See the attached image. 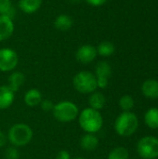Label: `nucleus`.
Masks as SVG:
<instances>
[{"label": "nucleus", "instance_id": "2", "mask_svg": "<svg viewBox=\"0 0 158 159\" xmlns=\"http://www.w3.org/2000/svg\"><path fill=\"white\" fill-rule=\"evenodd\" d=\"M7 142L14 147H23L28 145L34 137L33 129L24 123H16L12 125L7 134Z\"/></svg>", "mask_w": 158, "mask_h": 159}, {"label": "nucleus", "instance_id": "3", "mask_svg": "<svg viewBox=\"0 0 158 159\" xmlns=\"http://www.w3.org/2000/svg\"><path fill=\"white\" fill-rule=\"evenodd\" d=\"M115 132L121 137H129L133 135L139 128V119L137 116L130 112H122L115 119L114 125Z\"/></svg>", "mask_w": 158, "mask_h": 159}, {"label": "nucleus", "instance_id": "5", "mask_svg": "<svg viewBox=\"0 0 158 159\" xmlns=\"http://www.w3.org/2000/svg\"><path fill=\"white\" fill-rule=\"evenodd\" d=\"M74 89L84 95H89L98 89L97 79L94 73L89 71H80L73 78Z\"/></svg>", "mask_w": 158, "mask_h": 159}, {"label": "nucleus", "instance_id": "22", "mask_svg": "<svg viewBox=\"0 0 158 159\" xmlns=\"http://www.w3.org/2000/svg\"><path fill=\"white\" fill-rule=\"evenodd\" d=\"M129 153L127 148L119 146L110 151L107 159H129Z\"/></svg>", "mask_w": 158, "mask_h": 159}, {"label": "nucleus", "instance_id": "17", "mask_svg": "<svg viewBox=\"0 0 158 159\" xmlns=\"http://www.w3.org/2000/svg\"><path fill=\"white\" fill-rule=\"evenodd\" d=\"M43 0H19L20 9L26 14H33L36 12L42 5Z\"/></svg>", "mask_w": 158, "mask_h": 159}, {"label": "nucleus", "instance_id": "27", "mask_svg": "<svg viewBox=\"0 0 158 159\" xmlns=\"http://www.w3.org/2000/svg\"><path fill=\"white\" fill-rule=\"evenodd\" d=\"M85 1L92 7H101L107 2V0H85Z\"/></svg>", "mask_w": 158, "mask_h": 159}, {"label": "nucleus", "instance_id": "11", "mask_svg": "<svg viewBox=\"0 0 158 159\" xmlns=\"http://www.w3.org/2000/svg\"><path fill=\"white\" fill-rule=\"evenodd\" d=\"M14 33V22L13 20L0 15V42L8 39Z\"/></svg>", "mask_w": 158, "mask_h": 159}, {"label": "nucleus", "instance_id": "29", "mask_svg": "<svg viewBox=\"0 0 158 159\" xmlns=\"http://www.w3.org/2000/svg\"><path fill=\"white\" fill-rule=\"evenodd\" d=\"M72 159H86L83 157H72Z\"/></svg>", "mask_w": 158, "mask_h": 159}, {"label": "nucleus", "instance_id": "25", "mask_svg": "<svg viewBox=\"0 0 158 159\" xmlns=\"http://www.w3.org/2000/svg\"><path fill=\"white\" fill-rule=\"evenodd\" d=\"M54 102L49 100V99H43L41 103H40V107L44 112H52L53 107H54Z\"/></svg>", "mask_w": 158, "mask_h": 159}, {"label": "nucleus", "instance_id": "18", "mask_svg": "<svg viewBox=\"0 0 158 159\" xmlns=\"http://www.w3.org/2000/svg\"><path fill=\"white\" fill-rule=\"evenodd\" d=\"M73 19L67 14H60L54 20L55 28L61 32L70 30L73 26Z\"/></svg>", "mask_w": 158, "mask_h": 159}, {"label": "nucleus", "instance_id": "20", "mask_svg": "<svg viewBox=\"0 0 158 159\" xmlns=\"http://www.w3.org/2000/svg\"><path fill=\"white\" fill-rule=\"evenodd\" d=\"M96 48H97V53L102 57H109L113 55L115 50V45L109 41H103L100 43Z\"/></svg>", "mask_w": 158, "mask_h": 159}, {"label": "nucleus", "instance_id": "7", "mask_svg": "<svg viewBox=\"0 0 158 159\" xmlns=\"http://www.w3.org/2000/svg\"><path fill=\"white\" fill-rule=\"evenodd\" d=\"M19 63L18 53L10 48H0V72L8 73L16 69Z\"/></svg>", "mask_w": 158, "mask_h": 159}, {"label": "nucleus", "instance_id": "1", "mask_svg": "<svg viewBox=\"0 0 158 159\" xmlns=\"http://www.w3.org/2000/svg\"><path fill=\"white\" fill-rule=\"evenodd\" d=\"M78 124L85 133H98L103 127V117L100 111L87 107L79 112Z\"/></svg>", "mask_w": 158, "mask_h": 159}, {"label": "nucleus", "instance_id": "23", "mask_svg": "<svg viewBox=\"0 0 158 159\" xmlns=\"http://www.w3.org/2000/svg\"><path fill=\"white\" fill-rule=\"evenodd\" d=\"M134 106V100L130 95H123L119 99V107L123 112H130Z\"/></svg>", "mask_w": 158, "mask_h": 159}, {"label": "nucleus", "instance_id": "13", "mask_svg": "<svg viewBox=\"0 0 158 159\" xmlns=\"http://www.w3.org/2000/svg\"><path fill=\"white\" fill-rule=\"evenodd\" d=\"M43 100L42 93L37 89H28L24 96H23V102L28 107H36L40 105L41 102Z\"/></svg>", "mask_w": 158, "mask_h": 159}, {"label": "nucleus", "instance_id": "14", "mask_svg": "<svg viewBox=\"0 0 158 159\" xmlns=\"http://www.w3.org/2000/svg\"><path fill=\"white\" fill-rule=\"evenodd\" d=\"M142 94L152 100L158 99V81L156 79H148L142 83Z\"/></svg>", "mask_w": 158, "mask_h": 159}, {"label": "nucleus", "instance_id": "16", "mask_svg": "<svg viewBox=\"0 0 158 159\" xmlns=\"http://www.w3.org/2000/svg\"><path fill=\"white\" fill-rule=\"evenodd\" d=\"M88 107L101 111L106 104V97L100 91H94L88 96Z\"/></svg>", "mask_w": 158, "mask_h": 159}, {"label": "nucleus", "instance_id": "6", "mask_svg": "<svg viewBox=\"0 0 158 159\" xmlns=\"http://www.w3.org/2000/svg\"><path fill=\"white\" fill-rule=\"evenodd\" d=\"M137 153L143 159H156L158 157V138L145 136L137 143Z\"/></svg>", "mask_w": 158, "mask_h": 159}, {"label": "nucleus", "instance_id": "21", "mask_svg": "<svg viewBox=\"0 0 158 159\" xmlns=\"http://www.w3.org/2000/svg\"><path fill=\"white\" fill-rule=\"evenodd\" d=\"M15 14L11 0H0V15L7 16L13 20Z\"/></svg>", "mask_w": 158, "mask_h": 159}, {"label": "nucleus", "instance_id": "4", "mask_svg": "<svg viewBox=\"0 0 158 159\" xmlns=\"http://www.w3.org/2000/svg\"><path fill=\"white\" fill-rule=\"evenodd\" d=\"M52 114L54 118L61 123H71L79 115L78 106L71 101H61L54 104Z\"/></svg>", "mask_w": 158, "mask_h": 159}, {"label": "nucleus", "instance_id": "12", "mask_svg": "<svg viewBox=\"0 0 158 159\" xmlns=\"http://www.w3.org/2000/svg\"><path fill=\"white\" fill-rule=\"evenodd\" d=\"M80 147L86 151V152H93L95 151L100 143L99 138L96 136V134L92 133H85L80 138Z\"/></svg>", "mask_w": 158, "mask_h": 159}, {"label": "nucleus", "instance_id": "24", "mask_svg": "<svg viewBox=\"0 0 158 159\" xmlns=\"http://www.w3.org/2000/svg\"><path fill=\"white\" fill-rule=\"evenodd\" d=\"M20 151L17 147L10 146L5 151V158L6 159H20Z\"/></svg>", "mask_w": 158, "mask_h": 159}, {"label": "nucleus", "instance_id": "9", "mask_svg": "<svg viewBox=\"0 0 158 159\" xmlns=\"http://www.w3.org/2000/svg\"><path fill=\"white\" fill-rule=\"evenodd\" d=\"M97 55V48L92 45L86 44L78 48L75 53V58L80 63L88 64L96 59Z\"/></svg>", "mask_w": 158, "mask_h": 159}, {"label": "nucleus", "instance_id": "26", "mask_svg": "<svg viewBox=\"0 0 158 159\" xmlns=\"http://www.w3.org/2000/svg\"><path fill=\"white\" fill-rule=\"evenodd\" d=\"M56 159H72V157L67 150H61L58 152Z\"/></svg>", "mask_w": 158, "mask_h": 159}, {"label": "nucleus", "instance_id": "30", "mask_svg": "<svg viewBox=\"0 0 158 159\" xmlns=\"http://www.w3.org/2000/svg\"><path fill=\"white\" fill-rule=\"evenodd\" d=\"M70 2H72V3H78V2H80L81 0H69Z\"/></svg>", "mask_w": 158, "mask_h": 159}, {"label": "nucleus", "instance_id": "28", "mask_svg": "<svg viewBox=\"0 0 158 159\" xmlns=\"http://www.w3.org/2000/svg\"><path fill=\"white\" fill-rule=\"evenodd\" d=\"M7 143V134H5V133L0 129V148H3L4 146H6Z\"/></svg>", "mask_w": 158, "mask_h": 159}, {"label": "nucleus", "instance_id": "8", "mask_svg": "<svg viewBox=\"0 0 158 159\" xmlns=\"http://www.w3.org/2000/svg\"><path fill=\"white\" fill-rule=\"evenodd\" d=\"M94 75L97 79L98 89H104L107 88L109 83V78L112 75V67L111 65L104 61H102L97 63L95 66Z\"/></svg>", "mask_w": 158, "mask_h": 159}, {"label": "nucleus", "instance_id": "10", "mask_svg": "<svg viewBox=\"0 0 158 159\" xmlns=\"http://www.w3.org/2000/svg\"><path fill=\"white\" fill-rule=\"evenodd\" d=\"M15 101V92L7 86H0V110L8 109Z\"/></svg>", "mask_w": 158, "mask_h": 159}, {"label": "nucleus", "instance_id": "15", "mask_svg": "<svg viewBox=\"0 0 158 159\" xmlns=\"http://www.w3.org/2000/svg\"><path fill=\"white\" fill-rule=\"evenodd\" d=\"M25 82V75L19 71H12L7 78V86L14 91L17 92Z\"/></svg>", "mask_w": 158, "mask_h": 159}, {"label": "nucleus", "instance_id": "19", "mask_svg": "<svg viewBox=\"0 0 158 159\" xmlns=\"http://www.w3.org/2000/svg\"><path fill=\"white\" fill-rule=\"evenodd\" d=\"M144 123L145 125L153 129H158V108L153 107L147 110L144 115Z\"/></svg>", "mask_w": 158, "mask_h": 159}]
</instances>
